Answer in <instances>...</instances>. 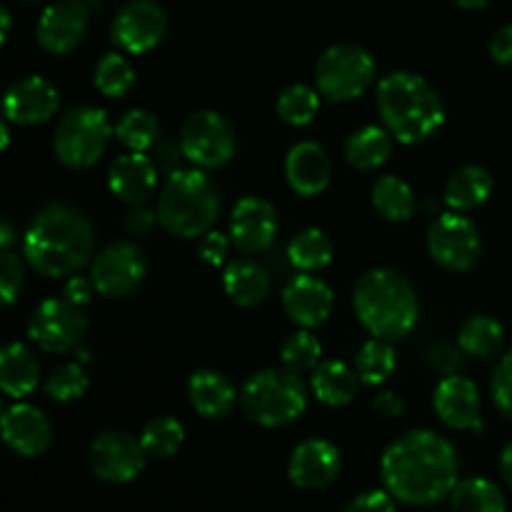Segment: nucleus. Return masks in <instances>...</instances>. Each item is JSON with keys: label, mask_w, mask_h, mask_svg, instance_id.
Returning a JSON list of instances; mask_svg holds the SVG:
<instances>
[{"label": "nucleus", "mask_w": 512, "mask_h": 512, "mask_svg": "<svg viewBox=\"0 0 512 512\" xmlns=\"http://www.w3.org/2000/svg\"><path fill=\"white\" fill-rule=\"evenodd\" d=\"M458 453L433 430H410L388 445L380 460L385 490L405 505H428L450 498L458 485Z\"/></svg>", "instance_id": "1"}, {"label": "nucleus", "mask_w": 512, "mask_h": 512, "mask_svg": "<svg viewBox=\"0 0 512 512\" xmlns=\"http://www.w3.org/2000/svg\"><path fill=\"white\" fill-rule=\"evenodd\" d=\"M95 233L88 215L63 200H50L30 220L23 235V258L45 278L78 273L90 263Z\"/></svg>", "instance_id": "2"}, {"label": "nucleus", "mask_w": 512, "mask_h": 512, "mask_svg": "<svg viewBox=\"0 0 512 512\" xmlns=\"http://www.w3.org/2000/svg\"><path fill=\"white\" fill-rule=\"evenodd\" d=\"M378 113L383 128L403 145L433 138L445 123V105L438 90L418 73L398 70L380 80Z\"/></svg>", "instance_id": "3"}, {"label": "nucleus", "mask_w": 512, "mask_h": 512, "mask_svg": "<svg viewBox=\"0 0 512 512\" xmlns=\"http://www.w3.org/2000/svg\"><path fill=\"white\" fill-rule=\"evenodd\" d=\"M353 308L363 328L388 343L413 333L420 315L413 283L393 268H375L360 275L353 290Z\"/></svg>", "instance_id": "4"}, {"label": "nucleus", "mask_w": 512, "mask_h": 512, "mask_svg": "<svg viewBox=\"0 0 512 512\" xmlns=\"http://www.w3.org/2000/svg\"><path fill=\"white\" fill-rule=\"evenodd\" d=\"M155 210L165 233L203 238L218 223L220 190L203 168H180L165 178Z\"/></svg>", "instance_id": "5"}, {"label": "nucleus", "mask_w": 512, "mask_h": 512, "mask_svg": "<svg viewBox=\"0 0 512 512\" xmlns=\"http://www.w3.org/2000/svg\"><path fill=\"white\" fill-rule=\"evenodd\" d=\"M240 408L245 418L260 428H283L305 413L308 388L293 370L265 368L245 380L240 390Z\"/></svg>", "instance_id": "6"}, {"label": "nucleus", "mask_w": 512, "mask_h": 512, "mask_svg": "<svg viewBox=\"0 0 512 512\" xmlns=\"http://www.w3.org/2000/svg\"><path fill=\"white\" fill-rule=\"evenodd\" d=\"M113 135L115 128L105 110L78 105L60 118L53 135V153L70 170L93 168L108 150Z\"/></svg>", "instance_id": "7"}, {"label": "nucleus", "mask_w": 512, "mask_h": 512, "mask_svg": "<svg viewBox=\"0 0 512 512\" xmlns=\"http://www.w3.org/2000/svg\"><path fill=\"white\" fill-rule=\"evenodd\" d=\"M378 65L365 48L355 43H335L315 65V83L330 103H348L360 98L373 85Z\"/></svg>", "instance_id": "8"}, {"label": "nucleus", "mask_w": 512, "mask_h": 512, "mask_svg": "<svg viewBox=\"0 0 512 512\" xmlns=\"http://www.w3.org/2000/svg\"><path fill=\"white\" fill-rule=\"evenodd\" d=\"M180 148L195 168L215 170L233 160L238 138L225 115L215 110H195L180 128Z\"/></svg>", "instance_id": "9"}, {"label": "nucleus", "mask_w": 512, "mask_h": 512, "mask_svg": "<svg viewBox=\"0 0 512 512\" xmlns=\"http://www.w3.org/2000/svg\"><path fill=\"white\" fill-rule=\"evenodd\" d=\"M88 335L83 308L65 298H48L28 318V338L43 353H75Z\"/></svg>", "instance_id": "10"}, {"label": "nucleus", "mask_w": 512, "mask_h": 512, "mask_svg": "<svg viewBox=\"0 0 512 512\" xmlns=\"http://www.w3.org/2000/svg\"><path fill=\"white\" fill-rule=\"evenodd\" d=\"M428 253L440 268L450 273H468L483 253L478 225L458 210L440 213L428 228Z\"/></svg>", "instance_id": "11"}, {"label": "nucleus", "mask_w": 512, "mask_h": 512, "mask_svg": "<svg viewBox=\"0 0 512 512\" xmlns=\"http://www.w3.org/2000/svg\"><path fill=\"white\" fill-rule=\"evenodd\" d=\"M148 273V260L140 245L130 240H118L100 250L90 265V280L95 290L105 298H128L143 285Z\"/></svg>", "instance_id": "12"}, {"label": "nucleus", "mask_w": 512, "mask_h": 512, "mask_svg": "<svg viewBox=\"0 0 512 512\" xmlns=\"http://www.w3.org/2000/svg\"><path fill=\"white\" fill-rule=\"evenodd\" d=\"M143 443L135 435L123 433V430H105L95 435L88 448V465L95 478L105 483L123 485L138 478L145 468Z\"/></svg>", "instance_id": "13"}, {"label": "nucleus", "mask_w": 512, "mask_h": 512, "mask_svg": "<svg viewBox=\"0 0 512 512\" xmlns=\"http://www.w3.org/2000/svg\"><path fill=\"white\" fill-rule=\"evenodd\" d=\"M168 33V15L155 0H130L110 25V38L123 53L143 55Z\"/></svg>", "instance_id": "14"}, {"label": "nucleus", "mask_w": 512, "mask_h": 512, "mask_svg": "<svg viewBox=\"0 0 512 512\" xmlns=\"http://www.w3.org/2000/svg\"><path fill=\"white\" fill-rule=\"evenodd\" d=\"M90 25V5L80 0H58L43 10L35 28L38 45L50 55H65L83 43Z\"/></svg>", "instance_id": "15"}, {"label": "nucleus", "mask_w": 512, "mask_h": 512, "mask_svg": "<svg viewBox=\"0 0 512 512\" xmlns=\"http://www.w3.org/2000/svg\"><path fill=\"white\" fill-rule=\"evenodd\" d=\"M230 240L240 253H265L278 235V213L265 198H243L230 213Z\"/></svg>", "instance_id": "16"}, {"label": "nucleus", "mask_w": 512, "mask_h": 512, "mask_svg": "<svg viewBox=\"0 0 512 512\" xmlns=\"http://www.w3.org/2000/svg\"><path fill=\"white\" fill-rule=\"evenodd\" d=\"M60 108V93L40 75L20 78L5 90L3 113L13 125H38L53 118Z\"/></svg>", "instance_id": "17"}, {"label": "nucleus", "mask_w": 512, "mask_h": 512, "mask_svg": "<svg viewBox=\"0 0 512 512\" xmlns=\"http://www.w3.org/2000/svg\"><path fill=\"white\" fill-rule=\"evenodd\" d=\"M435 415L453 430H483V400L478 385L465 375H445L433 393Z\"/></svg>", "instance_id": "18"}, {"label": "nucleus", "mask_w": 512, "mask_h": 512, "mask_svg": "<svg viewBox=\"0 0 512 512\" xmlns=\"http://www.w3.org/2000/svg\"><path fill=\"white\" fill-rule=\"evenodd\" d=\"M343 470L340 450L330 440H305L293 450L288 463V478L300 490H323Z\"/></svg>", "instance_id": "19"}, {"label": "nucleus", "mask_w": 512, "mask_h": 512, "mask_svg": "<svg viewBox=\"0 0 512 512\" xmlns=\"http://www.w3.org/2000/svg\"><path fill=\"white\" fill-rule=\"evenodd\" d=\"M3 440L20 458H38L53 443V425L35 405L15 403L3 413Z\"/></svg>", "instance_id": "20"}, {"label": "nucleus", "mask_w": 512, "mask_h": 512, "mask_svg": "<svg viewBox=\"0 0 512 512\" xmlns=\"http://www.w3.org/2000/svg\"><path fill=\"white\" fill-rule=\"evenodd\" d=\"M335 305L333 290L310 273L295 275L283 288V310L300 328H318L330 318Z\"/></svg>", "instance_id": "21"}, {"label": "nucleus", "mask_w": 512, "mask_h": 512, "mask_svg": "<svg viewBox=\"0 0 512 512\" xmlns=\"http://www.w3.org/2000/svg\"><path fill=\"white\" fill-rule=\"evenodd\" d=\"M108 185L115 198L128 203L130 208L145 205L158 190V165L150 155L128 150L110 165Z\"/></svg>", "instance_id": "22"}, {"label": "nucleus", "mask_w": 512, "mask_h": 512, "mask_svg": "<svg viewBox=\"0 0 512 512\" xmlns=\"http://www.w3.org/2000/svg\"><path fill=\"white\" fill-rule=\"evenodd\" d=\"M285 178L288 185L303 198H315L325 193L333 178V165L328 153L313 140L295 143L285 155Z\"/></svg>", "instance_id": "23"}, {"label": "nucleus", "mask_w": 512, "mask_h": 512, "mask_svg": "<svg viewBox=\"0 0 512 512\" xmlns=\"http://www.w3.org/2000/svg\"><path fill=\"white\" fill-rule=\"evenodd\" d=\"M190 405L198 415L208 420L228 418L238 403V390L218 370H195L188 380Z\"/></svg>", "instance_id": "24"}, {"label": "nucleus", "mask_w": 512, "mask_h": 512, "mask_svg": "<svg viewBox=\"0 0 512 512\" xmlns=\"http://www.w3.org/2000/svg\"><path fill=\"white\" fill-rule=\"evenodd\" d=\"M40 385V360L25 343H8L0 353V388L8 398L23 400Z\"/></svg>", "instance_id": "25"}, {"label": "nucleus", "mask_w": 512, "mask_h": 512, "mask_svg": "<svg viewBox=\"0 0 512 512\" xmlns=\"http://www.w3.org/2000/svg\"><path fill=\"white\" fill-rule=\"evenodd\" d=\"M223 290L240 308H255L270 293V275L250 258L230 260L223 270Z\"/></svg>", "instance_id": "26"}, {"label": "nucleus", "mask_w": 512, "mask_h": 512, "mask_svg": "<svg viewBox=\"0 0 512 512\" xmlns=\"http://www.w3.org/2000/svg\"><path fill=\"white\" fill-rule=\"evenodd\" d=\"M358 370L340 360H323L310 375V388L313 395L328 408H345L358 395Z\"/></svg>", "instance_id": "27"}, {"label": "nucleus", "mask_w": 512, "mask_h": 512, "mask_svg": "<svg viewBox=\"0 0 512 512\" xmlns=\"http://www.w3.org/2000/svg\"><path fill=\"white\" fill-rule=\"evenodd\" d=\"M393 140L395 138L388 133V128L365 125L345 140L343 155L350 168L370 173V170H378L380 165L388 163L390 153H393Z\"/></svg>", "instance_id": "28"}, {"label": "nucleus", "mask_w": 512, "mask_h": 512, "mask_svg": "<svg viewBox=\"0 0 512 512\" xmlns=\"http://www.w3.org/2000/svg\"><path fill=\"white\" fill-rule=\"evenodd\" d=\"M490 193H493V178L488 170L480 165H463L450 175L448 185H445V203L450 210L470 213L488 203Z\"/></svg>", "instance_id": "29"}, {"label": "nucleus", "mask_w": 512, "mask_h": 512, "mask_svg": "<svg viewBox=\"0 0 512 512\" xmlns=\"http://www.w3.org/2000/svg\"><path fill=\"white\" fill-rule=\"evenodd\" d=\"M458 345L465 355L480 360L498 358L505 348V328L493 315H470L458 333Z\"/></svg>", "instance_id": "30"}, {"label": "nucleus", "mask_w": 512, "mask_h": 512, "mask_svg": "<svg viewBox=\"0 0 512 512\" xmlns=\"http://www.w3.org/2000/svg\"><path fill=\"white\" fill-rule=\"evenodd\" d=\"M373 205L390 223H405L418 210V198L413 188L398 175H383L373 185Z\"/></svg>", "instance_id": "31"}, {"label": "nucleus", "mask_w": 512, "mask_h": 512, "mask_svg": "<svg viewBox=\"0 0 512 512\" xmlns=\"http://www.w3.org/2000/svg\"><path fill=\"white\" fill-rule=\"evenodd\" d=\"M450 508L453 512H505L508 503H505L503 490L493 480L468 478L458 480L450 493Z\"/></svg>", "instance_id": "32"}, {"label": "nucleus", "mask_w": 512, "mask_h": 512, "mask_svg": "<svg viewBox=\"0 0 512 512\" xmlns=\"http://www.w3.org/2000/svg\"><path fill=\"white\" fill-rule=\"evenodd\" d=\"M398 368V355H395L393 343L380 338H370L355 355V370H358L360 383L368 388L388 383Z\"/></svg>", "instance_id": "33"}, {"label": "nucleus", "mask_w": 512, "mask_h": 512, "mask_svg": "<svg viewBox=\"0 0 512 512\" xmlns=\"http://www.w3.org/2000/svg\"><path fill=\"white\" fill-rule=\"evenodd\" d=\"M288 260L300 273L323 270L333 260V243L320 228H305L288 243Z\"/></svg>", "instance_id": "34"}, {"label": "nucleus", "mask_w": 512, "mask_h": 512, "mask_svg": "<svg viewBox=\"0 0 512 512\" xmlns=\"http://www.w3.org/2000/svg\"><path fill=\"white\" fill-rule=\"evenodd\" d=\"M115 138L128 150L145 153V150L155 148V143L160 140V123L150 110H128L115 125Z\"/></svg>", "instance_id": "35"}, {"label": "nucleus", "mask_w": 512, "mask_h": 512, "mask_svg": "<svg viewBox=\"0 0 512 512\" xmlns=\"http://www.w3.org/2000/svg\"><path fill=\"white\" fill-rule=\"evenodd\" d=\"M183 440V423L170 418V415H155L145 423L143 433H140V443H143L145 453L153 455V458H173L180 445H183Z\"/></svg>", "instance_id": "36"}, {"label": "nucleus", "mask_w": 512, "mask_h": 512, "mask_svg": "<svg viewBox=\"0 0 512 512\" xmlns=\"http://www.w3.org/2000/svg\"><path fill=\"white\" fill-rule=\"evenodd\" d=\"M318 110H320V90H313L310 85L295 83L278 95L280 120L293 125V128H305V125L313 123Z\"/></svg>", "instance_id": "37"}, {"label": "nucleus", "mask_w": 512, "mask_h": 512, "mask_svg": "<svg viewBox=\"0 0 512 512\" xmlns=\"http://www.w3.org/2000/svg\"><path fill=\"white\" fill-rule=\"evenodd\" d=\"M95 88L105 98H123L135 85V68L120 53H105L95 65Z\"/></svg>", "instance_id": "38"}, {"label": "nucleus", "mask_w": 512, "mask_h": 512, "mask_svg": "<svg viewBox=\"0 0 512 512\" xmlns=\"http://www.w3.org/2000/svg\"><path fill=\"white\" fill-rule=\"evenodd\" d=\"M320 355H323V345L308 328H300L298 333L288 335L280 345V363L298 375L313 373L320 365Z\"/></svg>", "instance_id": "39"}, {"label": "nucleus", "mask_w": 512, "mask_h": 512, "mask_svg": "<svg viewBox=\"0 0 512 512\" xmlns=\"http://www.w3.org/2000/svg\"><path fill=\"white\" fill-rule=\"evenodd\" d=\"M90 388V378L85 373L83 363H63L48 375L43 390L50 400L55 403H73V400H80Z\"/></svg>", "instance_id": "40"}, {"label": "nucleus", "mask_w": 512, "mask_h": 512, "mask_svg": "<svg viewBox=\"0 0 512 512\" xmlns=\"http://www.w3.org/2000/svg\"><path fill=\"white\" fill-rule=\"evenodd\" d=\"M25 263L28 260L20 258L13 250H3L0 255V293H3V303L13 305L15 298L20 295L25 285Z\"/></svg>", "instance_id": "41"}, {"label": "nucleus", "mask_w": 512, "mask_h": 512, "mask_svg": "<svg viewBox=\"0 0 512 512\" xmlns=\"http://www.w3.org/2000/svg\"><path fill=\"white\" fill-rule=\"evenodd\" d=\"M490 393H493L495 408L512 420V348L500 358L493 378H490Z\"/></svg>", "instance_id": "42"}, {"label": "nucleus", "mask_w": 512, "mask_h": 512, "mask_svg": "<svg viewBox=\"0 0 512 512\" xmlns=\"http://www.w3.org/2000/svg\"><path fill=\"white\" fill-rule=\"evenodd\" d=\"M230 235L220 233V230H208V233L200 238L198 243V255L203 263H208L210 268H220L228 258V250H230Z\"/></svg>", "instance_id": "43"}, {"label": "nucleus", "mask_w": 512, "mask_h": 512, "mask_svg": "<svg viewBox=\"0 0 512 512\" xmlns=\"http://www.w3.org/2000/svg\"><path fill=\"white\" fill-rule=\"evenodd\" d=\"M345 512H395V498L388 490H368L350 500Z\"/></svg>", "instance_id": "44"}, {"label": "nucleus", "mask_w": 512, "mask_h": 512, "mask_svg": "<svg viewBox=\"0 0 512 512\" xmlns=\"http://www.w3.org/2000/svg\"><path fill=\"white\" fill-rule=\"evenodd\" d=\"M158 223V210H150L145 208V205H135V208L125 215V228L133 235H140V238H148Z\"/></svg>", "instance_id": "45"}, {"label": "nucleus", "mask_w": 512, "mask_h": 512, "mask_svg": "<svg viewBox=\"0 0 512 512\" xmlns=\"http://www.w3.org/2000/svg\"><path fill=\"white\" fill-rule=\"evenodd\" d=\"M373 410L380 418L395 420L405 413V400L398 393H393V390H383V393L373 398Z\"/></svg>", "instance_id": "46"}, {"label": "nucleus", "mask_w": 512, "mask_h": 512, "mask_svg": "<svg viewBox=\"0 0 512 512\" xmlns=\"http://www.w3.org/2000/svg\"><path fill=\"white\" fill-rule=\"evenodd\" d=\"M93 293H98V290H95V285H93V280H90V278H80V275H73V278H70L68 283H65L63 298L83 308V305L90 303Z\"/></svg>", "instance_id": "47"}, {"label": "nucleus", "mask_w": 512, "mask_h": 512, "mask_svg": "<svg viewBox=\"0 0 512 512\" xmlns=\"http://www.w3.org/2000/svg\"><path fill=\"white\" fill-rule=\"evenodd\" d=\"M490 58L498 65H512V23L503 25L490 40Z\"/></svg>", "instance_id": "48"}, {"label": "nucleus", "mask_w": 512, "mask_h": 512, "mask_svg": "<svg viewBox=\"0 0 512 512\" xmlns=\"http://www.w3.org/2000/svg\"><path fill=\"white\" fill-rule=\"evenodd\" d=\"M183 148H175L173 143H165V140H158L155 143V165H158L160 173H175L180 170V158H185Z\"/></svg>", "instance_id": "49"}, {"label": "nucleus", "mask_w": 512, "mask_h": 512, "mask_svg": "<svg viewBox=\"0 0 512 512\" xmlns=\"http://www.w3.org/2000/svg\"><path fill=\"white\" fill-rule=\"evenodd\" d=\"M428 360L438 370H443L445 375H453L460 365V353L450 345H435V348L428 350Z\"/></svg>", "instance_id": "50"}, {"label": "nucleus", "mask_w": 512, "mask_h": 512, "mask_svg": "<svg viewBox=\"0 0 512 512\" xmlns=\"http://www.w3.org/2000/svg\"><path fill=\"white\" fill-rule=\"evenodd\" d=\"M15 240H18V235H15L13 223H10V218H3V223H0V248L13 250Z\"/></svg>", "instance_id": "51"}, {"label": "nucleus", "mask_w": 512, "mask_h": 512, "mask_svg": "<svg viewBox=\"0 0 512 512\" xmlns=\"http://www.w3.org/2000/svg\"><path fill=\"white\" fill-rule=\"evenodd\" d=\"M500 475L512 488V443L505 445L503 453H500Z\"/></svg>", "instance_id": "52"}, {"label": "nucleus", "mask_w": 512, "mask_h": 512, "mask_svg": "<svg viewBox=\"0 0 512 512\" xmlns=\"http://www.w3.org/2000/svg\"><path fill=\"white\" fill-rule=\"evenodd\" d=\"M453 3L463 10H483L490 0H453Z\"/></svg>", "instance_id": "53"}, {"label": "nucleus", "mask_w": 512, "mask_h": 512, "mask_svg": "<svg viewBox=\"0 0 512 512\" xmlns=\"http://www.w3.org/2000/svg\"><path fill=\"white\" fill-rule=\"evenodd\" d=\"M0 20H3V35H0V40H5L10 35V13H8V8L0 10Z\"/></svg>", "instance_id": "54"}, {"label": "nucleus", "mask_w": 512, "mask_h": 512, "mask_svg": "<svg viewBox=\"0 0 512 512\" xmlns=\"http://www.w3.org/2000/svg\"><path fill=\"white\" fill-rule=\"evenodd\" d=\"M0 140H3V150H8V143H10V130H8V120H5L3 125H0Z\"/></svg>", "instance_id": "55"}, {"label": "nucleus", "mask_w": 512, "mask_h": 512, "mask_svg": "<svg viewBox=\"0 0 512 512\" xmlns=\"http://www.w3.org/2000/svg\"><path fill=\"white\" fill-rule=\"evenodd\" d=\"M75 358H78V363H88V360H90V350L88 348H85V345H80V348L78 350H75Z\"/></svg>", "instance_id": "56"}, {"label": "nucleus", "mask_w": 512, "mask_h": 512, "mask_svg": "<svg viewBox=\"0 0 512 512\" xmlns=\"http://www.w3.org/2000/svg\"><path fill=\"white\" fill-rule=\"evenodd\" d=\"M80 3H88V5H95V3H98V0H80Z\"/></svg>", "instance_id": "57"}, {"label": "nucleus", "mask_w": 512, "mask_h": 512, "mask_svg": "<svg viewBox=\"0 0 512 512\" xmlns=\"http://www.w3.org/2000/svg\"><path fill=\"white\" fill-rule=\"evenodd\" d=\"M20 3H38V0H20Z\"/></svg>", "instance_id": "58"}]
</instances>
